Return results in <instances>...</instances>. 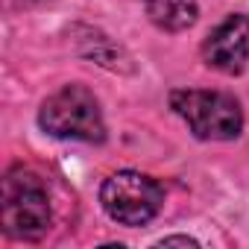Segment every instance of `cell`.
Masks as SVG:
<instances>
[{
	"instance_id": "obj_1",
	"label": "cell",
	"mask_w": 249,
	"mask_h": 249,
	"mask_svg": "<svg viewBox=\"0 0 249 249\" xmlns=\"http://www.w3.org/2000/svg\"><path fill=\"white\" fill-rule=\"evenodd\" d=\"M41 129L53 138L100 144L106 138V123L97 97L85 85H65L50 94L38 111Z\"/></svg>"
},
{
	"instance_id": "obj_2",
	"label": "cell",
	"mask_w": 249,
	"mask_h": 249,
	"mask_svg": "<svg viewBox=\"0 0 249 249\" xmlns=\"http://www.w3.org/2000/svg\"><path fill=\"white\" fill-rule=\"evenodd\" d=\"M0 226L15 240H38L50 229V196L38 176L12 170L3 182Z\"/></svg>"
},
{
	"instance_id": "obj_3",
	"label": "cell",
	"mask_w": 249,
	"mask_h": 249,
	"mask_svg": "<svg viewBox=\"0 0 249 249\" xmlns=\"http://www.w3.org/2000/svg\"><path fill=\"white\" fill-rule=\"evenodd\" d=\"M170 106L202 141H231L243 129V111L231 94L223 91H173Z\"/></svg>"
},
{
	"instance_id": "obj_4",
	"label": "cell",
	"mask_w": 249,
	"mask_h": 249,
	"mask_svg": "<svg viewBox=\"0 0 249 249\" xmlns=\"http://www.w3.org/2000/svg\"><path fill=\"white\" fill-rule=\"evenodd\" d=\"M100 202L114 223L144 226L161 211L164 194H161V185L156 179H150L138 170H120L103 182Z\"/></svg>"
},
{
	"instance_id": "obj_5",
	"label": "cell",
	"mask_w": 249,
	"mask_h": 249,
	"mask_svg": "<svg viewBox=\"0 0 249 249\" xmlns=\"http://www.w3.org/2000/svg\"><path fill=\"white\" fill-rule=\"evenodd\" d=\"M205 65L220 73H240L249 59V18L229 15L202 44Z\"/></svg>"
},
{
	"instance_id": "obj_6",
	"label": "cell",
	"mask_w": 249,
	"mask_h": 249,
	"mask_svg": "<svg viewBox=\"0 0 249 249\" xmlns=\"http://www.w3.org/2000/svg\"><path fill=\"white\" fill-rule=\"evenodd\" d=\"M147 15L156 27L167 33H182L196 24V3L194 0H147Z\"/></svg>"
},
{
	"instance_id": "obj_7",
	"label": "cell",
	"mask_w": 249,
	"mask_h": 249,
	"mask_svg": "<svg viewBox=\"0 0 249 249\" xmlns=\"http://www.w3.org/2000/svg\"><path fill=\"white\" fill-rule=\"evenodd\" d=\"M173 243H182V246H196V240H191V237H164V240H161V246H173Z\"/></svg>"
}]
</instances>
